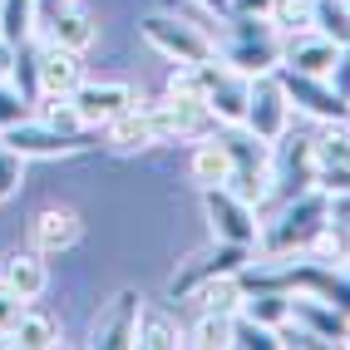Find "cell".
<instances>
[{
    "label": "cell",
    "mask_w": 350,
    "mask_h": 350,
    "mask_svg": "<svg viewBox=\"0 0 350 350\" xmlns=\"http://www.w3.org/2000/svg\"><path fill=\"white\" fill-rule=\"evenodd\" d=\"M306 256H316V262H325V267H350V222H340V217H331L316 237H311V247H306Z\"/></svg>",
    "instance_id": "cell-25"
},
{
    "label": "cell",
    "mask_w": 350,
    "mask_h": 350,
    "mask_svg": "<svg viewBox=\"0 0 350 350\" xmlns=\"http://www.w3.org/2000/svg\"><path fill=\"white\" fill-rule=\"evenodd\" d=\"M242 316H252V321H262V325H282L286 316H291V291H247L242 296Z\"/></svg>",
    "instance_id": "cell-29"
},
{
    "label": "cell",
    "mask_w": 350,
    "mask_h": 350,
    "mask_svg": "<svg viewBox=\"0 0 350 350\" xmlns=\"http://www.w3.org/2000/svg\"><path fill=\"white\" fill-rule=\"evenodd\" d=\"M35 25H40V5L35 0H0V40L5 44L35 40Z\"/></svg>",
    "instance_id": "cell-26"
},
{
    "label": "cell",
    "mask_w": 350,
    "mask_h": 350,
    "mask_svg": "<svg viewBox=\"0 0 350 350\" xmlns=\"http://www.w3.org/2000/svg\"><path fill=\"white\" fill-rule=\"evenodd\" d=\"M336 59H340V44L325 40L321 30L286 35V44H282V69H296V75H321V79H331Z\"/></svg>",
    "instance_id": "cell-15"
},
{
    "label": "cell",
    "mask_w": 350,
    "mask_h": 350,
    "mask_svg": "<svg viewBox=\"0 0 350 350\" xmlns=\"http://www.w3.org/2000/svg\"><path fill=\"white\" fill-rule=\"evenodd\" d=\"M276 75H282V84H286L291 109L311 113V119H321V124H345L350 99L336 94L331 79H321V75H296V69H276Z\"/></svg>",
    "instance_id": "cell-10"
},
{
    "label": "cell",
    "mask_w": 350,
    "mask_h": 350,
    "mask_svg": "<svg viewBox=\"0 0 350 350\" xmlns=\"http://www.w3.org/2000/svg\"><path fill=\"white\" fill-rule=\"evenodd\" d=\"M242 129L262 144H276L286 129H291V99H286V84L276 69L267 75H252V89H247V119Z\"/></svg>",
    "instance_id": "cell-8"
},
{
    "label": "cell",
    "mask_w": 350,
    "mask_h": 350,
    "mask_svg": "<svg viewBox=\"0 0 350 350\" xmlns=\"http://www.w3.org/2000/svg\"><path fill=\"white\" fill-rule=\"evenodd\" d=\"M217 133H222L227 158H232V178H227V188H237L247 202H256V207H262V202L276 193V178H271V144L252 138L242 124L217 129Z\"/></svg>",
    "instance_id": "cell-3"
},
{
    "label": "cell",
    "mask_w": 350,
    "mask_h": 350,
    "mask_svg": "<svg viewBox=\"0 0 350 350\" xmlns=\"http://www.w3.org/2000/svg\"><path fill=\"white\" fill-rule=\"evenodd\" d=\"M84 84V55L64 44H40V94H75Z\"/></svg>",
    "instance_id": "cell-17"
},
{
    "label": "cell",
    "mask_w": 350,
    "mask_h": 350,
    "mask_svg": "<svg viewBox=\"0 0 350 350\" xmlns=\"http://www.w3.org/2000/svg\"><path fill=\"white\" fill-rule=\"evenodd\" d=\"M282 30L271 25L267 15H237L232 10V30L222 44V64L237 69V75H267V69H282Z\"/></svg>",
    "instance_id": "cell-2"
},
{
    "label": "cell",
    "mask_w": 350,
    "mask_h": 350,
    "mask_svg": "<svg viewBox=\"0 0 350 350\" xmlns=\"http://www.w3.org/2000/svg\"><path fill=\"white\" fill-rule=\"evenodd\" d=\"M311 30L336 44H350V0H311Z\"/></svg>",
    "instance_id": "cell-28"
},
{
    "label": "cell",
    "mask_w": 350,
    "mask_h": 350,
    "mask_svg": "<svg viewBox=\"0 0 350 350\" xmlns=\"http://www.w3.org/2000/svg\"><path fill=\"white\" fill-rule=\"evenodd\" d=\"M0 282L10 291H20L25 301H35L50 286V262H44V252H35V247H15L5 262H0Z\"/></svg>",
    "instance_id": "cell-18"
},
{
    "label": "cell",
    "mask_w": 350,
    "mask_h": 350,
    "mask_svg": "<svg viewBox=\"0 0 350 350\" xmlns=\"http://www.w3.org/2000/svg\"><path fill=\"white\" fill-rule=\"evenodd\" d=\"M331 84H336L340 99H350V44H340V59H336V69H331Z\"/></svg>",
    "instance_id": "cell-36"
},
{
    "label": "cell",
    "mask_w": 350,
    "mask_h": 350,
    "mask_svg": "<svg viewBox=\"0 0 350 350\" xmlns=\"http://www.w3.org/2000/svg\"><path fill=\"white\" fill-rule=\"evenodd\" d=\"M247 89L252 79L237 75V69H222V75L213 79V89H207V113L217 119V129H232V124H242L247 119Z\"/></svg>",
    "instance_id": "cell-19"
},
{
    "label": "cell",
    "mask_w": 350,
    "mask_h": 350,
    "mask_svg": "<svg viewBox=\"0 0 350 350\" xmlns=\"http://www.w3.org/2000/svg\"><path fill=\"white\" fill-rule=\"evenodd\" d=\"M316 188L321 193H350V129L345 124H325V133H316Z\"/></svg>",
    "instance_id": "cell-14"
},
{
    "label": "cell",
    "mask_w": 350,
    "mask_h": 350,
    "mask_svg": "<svg viewBox=\"0 0 350 350\" xmlns=\"http://www.w3.org/2000/svg\"><path fill=\"white\" fill-rule=\"evenodd\" d=\"M10 84L25 94L30 104L40 99V44L25 40V44H15V64H10Z\"/></svg>",
    "instance_id": "cell-31"
},
{
    "label": "cell",
    "mask_w": 350,
    "mask_h": 350,
    "mask_svg": "<svg viewBox=\"0 0 350 350\" xmlns=\"http://www.w3.org/2000/svg\"><path fill=\"white\" fill-rule=\"evenodd\" d=\"M0 144H5L10 153H20V158H79V153H89V148H99L94 144V129H55V124H44V119H20V124H10L5 133H0Z\"/></svg>",
    "instance_id": "cell-4"
},
{
    "label": "cell",
    "mask_w": 350,
    "mask_h": 350,
    "mask_svg": "<svg viewBox=\"0 0 350 350\" xmlns=\"http://www.w3.org/2000/svg\"><path fill=\"white\" fill-rule=\"evenodd\" d=\"M69 104H75V113H79V124L84 129H104V124H113L124 109H133L138 99H133V89L129 84H119V79H84L75 94H69Z\"/></svg>",
    "instance_id": "cell-11"
},
{
    "label": "cell",
    "mask_w": 350,
    "mask_h": 350,
    "mask_svg": "<svg viewBox=\"0 0 350 350\" xmlns=\"http://www.w3.org/2000/svg\"><path fill=\"white\" fill-rule=\"evenodd\" d=\"M291 321L301 331H311L316 345H350V311L331 306V301H321V296L291 291Z\"/></svg>",
    "instance_id": "cell-13"
},
{
    "label": "cell",
    "mask_w": 350,
    "mask_h": 350,
    "mask_svg": "<svg viewBox=\"0 0 350 350\" xmlns=\"http://www.w3.org/2000/svg\"><path fill=\"white\" fill-rule=\"evenodd\" d=\"M271 178L282 183V198L301 193V188H311L316 183V138L306 133H282L271 144Z\"/></svg>",
    "instance_id": "cell-12"
},
{
    "label": "cell",
    "mask_w": 350,
    "mask_h": 350,
    "mask_svg": "<svg viewBox=\"0 0 350 350\" xmlns=\"http://www.w3.org/2000/svg\"><path fill=\"white\" fill-rule=\"evenodd\" d=\"M44 40H50V44H64V50H89V44H94L99 40V25H94V15H89L84 5H79V0H75V5H64L59 15H50V20H44Z\"/></svg>",
    "instance_id": "cell-21"
},
{
    "label": "cell",
    "mask_w": 350,
    "mask_h": 350,
    "mask_svg": "<svg viewBox=\"0 0 350 350\" xmlns=\"http://www.w3.org/2000/svg\"><path fill=\"white\" fill-rule=\"evenodd\" d=\"M198 193H202V217H207V227H213V237L256 247V237H262L256 202H247L237 188H227V183H213V188H198Z\"/></svg>",
    "instance_id": "cell-7"
},
{
    "label": "cell",
    "mask_w": 350,
    "mask_h": 350,
    "mask_svg": "<svg viewBox=\"0 0 350 350\" xmlns=\"http://www.w3.org/2000/svg\"><path fill=\"white\" fill-rule=\"evenodd\" d=\"M232 10H237V15H267L271 0H232Z\"/></svg>",
    "instance_id": "cell-37"
},
{
    "label": "cell",
    "mask_w": 350,
    "mask_h": 350,
    "mask_svg": "<svg viewBox=\"0 0 350 350\" xmlns=\"http://www.w3.org/2000/svg\"><path fill=\"white\" fill-rule=\"evenodd\" d=\"M345 129H350V113H345Z\"/></svg>",
    "instance_id": "cell-40"
},
{
    "label": "cell",
    "mask_w": 350,
    "mask_h": 350,
    "mask_svg": "<svg viewBox=\"0 0 350 350\" xmlns=\"http://www.w3.org/2000/svg\"><path fill=\"white\" fill-rule=\"evenodd\" d=\"M35 5H40V20H50V15H59L64 5H75V0H35Z\"/></svg>",
    "instance_id": "cell-38"
},
{
    "label": "cell",
    "mask_w": 350,
    "mask_h": 350,
    "mask_svg": "<svg viewBox=\"0 0 350 350\" xmlns=\"http://www.w3.org/2000/svg\"><path fill=\"white\" fill-rule=\"evenodd\" d=\"M232 345L237 350H282V336L271 331V325H262V321H252V316H232Z\"/></svg>",
    "instance_id": "cell-32"
},
{
    "label": "cell",
    "mask_w": 350,
    "mask_h": 350,
    "mask_svg": "<svg viewBox=\"0 0 350 350\" xmlns=\"http://www.w3.org/2000/svg\"><path fill=\"white\" fill-rule=\"evenodd\" d=\"M198 5H207L213 15H232V0H198Z\"/></svg>",
    "instance_id": "cell-39"
},
{
    "label": "cell",
    "mask_w": 350,
    "mask_h": 350,
    "mask_svg": "<svg viewBox=\"0 0 350 350\" xmlns=\"http://www.w3.org/2000/svg\"><path fill=\"white\" fill-rule=\"evenodd\" d=\"M104 138H109L113 153L158 148V133H153V113H148V104H133V109H124L113 124H104Z\"/></svg>",
    "instance_id": "cell-20"
},
{
    "label": "cell",
    "mask_w": 350,
    "mask_h": 350,
    "mask_svg": "<svg viewBox=\"0 0 350 350\" xmlns=\"http://www.w3.org/2000/svg\"><path fill=\"white\" fill-rule=\"evenodd\" d=\"M252 252H256V247L213 237L207 247L188 252V262H178L173 282H168V296H173V301H193V291H198L202 282H213V276H237V271L252 262Z\"/></svg>",
    "instance_id": "cell-5"
},
{
    "label": "cell",
    "mask_w": 350,
    "mask_h": 350,
    "mask_svg": "<svg viewBox=\"0 0 350 350\" xmlns=\"http://www.w3.org/2000/svg\"><path fill=\"white\" fill-rule=\"evenodd\" d=\"M5 345H25V350H50L59 345V321L50 311H40V306H25V316H20V325L10 331Z\"/></svg>",
    "instance_id": "cell-24"
},
{
    "label": "cell",
    "mask_w": 350,
    "mask_h": 350,
    "mask_svg": "<svg viewBox=\"0 0 350 350\" xmlns=\"http://www.w3.org/2000/svg\"><path fill=\"white\" fill-rule=\"evenodd\" d=\"M138 35L173 64H198L207 55H217V40L202 25H193V20H183V15H144L138 20Z\"/></svg>",
    "instance_id": "cell-6"
},
{
    "label": "cell",
    "mask_w": 350,
    "mask_h": 350,
    "mask_svg": "<svg viewBox=\"0 0 350 350\" xmlns=\"http://www.w3.org/2000/svg\"><path fill=\"white\" fill-rule=\"evenodd\" d=\"M138 311H144V296H138L133 286H119L99 306L94 325H89V345H94V350H124V345H133Z\"/></svg>",
    "instance_id": "cell-9"
},
{
    "label": "cell",
    "mask_w": 350,
    "mask_h": 350,
    "mask_svg": "<svg viewBox=\"0 0 350 350\" xmlns=\"http://www.w3.org/2000/svg\"><path fill=\"white\" fill-rule=\"evenodd\" d=\"M188 345H198V350H227V345H232V316H222V311H198L193 331H188Z\"/></svg>",
    "instance_id": "cell-30"
},
{
    "label": "cell",
    "mask_w": 350,
    "mask_h": 350,
    "mask_svg": "<svg viewBox=\"0 0 350 350\" xmlns=\"http://www.w3.org/2000/svg\"><path fill=\"white\" fill-rule=\"evenodd\" d=\"M188 173L198 188H213V183H227L232 178V158H227V144H222V133L213 129L207 138H198V148L188 158Z\"/></svg>",
    "instance_id": "cell-22"
},
{
    "label": "cell",
    "mask_w": 350,
    "mask_h": 350,
    "mask_svg": "<svg viewBox=\"0 0 350 350\" xmlns=\"http://www.w3.org/2000/svg\"><path fill=\"white\" fill-rule=\"evenodd\" d=\"M331 222V193H321L316 183L301 188L291 198H282V213L271 222H262V237H256V252H271V256H291V252H306L311 237Z\"/></svg>",
    "instance_id": "cell-1"
},
{
    "label": "cell",
    "mask_w": 350,
    "mask_h": 350,
    "mask_svg": "<svg viewBox=\"0 0 350 350\" xmlns=\"http://www.w3.org/2000/svg\"><path fill=\"white\" fill-rule=\"evenodd\" d=\"M25 306H30L25 296H20V291H10L5 282H0V345L10 340V331L20 325V316H25Z\"/></svg>",
    "instance_id": "cell-35"
},
{
    "label": "cell",
    "mask_w": 350,
    "mask_h": 350,
    "mask_svg": "<svg viewBox=\"0 0 350 350\" xmlns=\"http://www.w3.org/2000/svg\"><path fill=\"white\" fill-rule=\"evenodd\" d=\"M133 345L144 350H173V345H188V331L168 316V311H138V331H133Z\"/></svg>",
    "instance_id": "cell-23"
},
{
    "label": "cell",
    "mask_w": 350,
    "mask_h": 350,
    "mask_svg": "<svg viewBox=\"0 0 350 350\" xmlns=\"http://www.w3.org/2000/svg\"><path fill=\"white\" fill-rule=\"evenodd\" d=\"M79 237H84V222H79L75 207H44L30 222V247L44 252V256H59L69 247H79Z\"/></svg>",
    "instance_id": "cell-16"
},
{
    "label": "cell",
    "mask_w": 350,
    "mask_h": 350,
    "mask_svg": "<svg viewBox=\"0 0 350 350\" xmlns=\"http://www.w3.org/2000/svg\"><path fill=\"white\" fill-rule=\"evenodd\" d=\"M267 20L282 30V40L286 35H301V30H311V0H271Z\"/></svg>",
    "instance_id": "cell-33"
},
{
    "label": "cell",
    "mask_w": 350,
    "mask_h": 350,
    "mask_svg": "<svg viewBox=\"0 0 350 350\" xmlns=\"http://www.w3.org/2000/svg\"><path fill=\"white\" fill-rule=\"evenodd\" d=\"M30 109H35V104L20 94L10 79H0V133H5L10 124H20V119H30Z\"/></svg>",
    "instance_id": "cell-34"
},
{
    "label": "cell",
    "mask_w": 350,
    "mask_h": 350,
    "mask_svg": "<svg viewBox=\"0 0 350 350\" xmlns=\"http://www.w3.org/2000/svg\"><path fill=\"white\" fill-rule=\"evenodd\" d=\"M242 282L237 276H213V282H202L198 291H193V301H198V311H222V316H237L242 311Z\"/></svg>",
    "instance_id": "cell-27"
}]
</instances>
